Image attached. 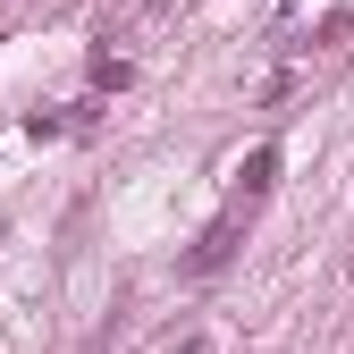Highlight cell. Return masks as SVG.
I'll return each instance as SVG.
<instances>
[{"mask_svg": "<svg viewBox=\"0 0 354 354\" xmlns=\"http://www.w3.org/2000/svg\"><path fill=\"white\" fill-rule=\"evenodd\" d=\"M169 354H219V337L211 329H186V337H169Z\"/></svg>", "mask_w": 354, "mask_h": 354, "instance_id": "cell-1", "label": "cell"}]
</instances>
